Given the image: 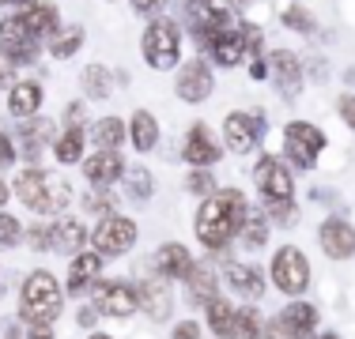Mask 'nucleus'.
Masks as SVG:
<instances>
[{
  "label": "nucleus",
  "mask_w": 355,
  "mask_h": 339,
  "mask_svg": "<svg viewBox=\"0 0 355 339\" xmlns=\"http://www.w3.org/2000/svg\"><path fill=\"white\" fill-rule=\"evenodd\" d=\"M212 87H216V80H212V68H208L205 57L185 61L182 72H178V83H174V91L182 102H205L212 95Z\"/></svg>",
  "instance_id": "nucleus-11"
},
{
  "label": "nucleus",
  "mask_w": 355,
  "mask_h": 339,
  "mask_svg": "<svg viewBox=\"0 0 355 339\" xmlns=\"http://www.w3.org/2000/svg\"><path fill=\"white\" fill-rule=\"evenodd\" d=\"M268 339H299V336L284 324V317H276V320H268Z\"/></svg>",
  "instance_id": "nucleus-41"
},
{
  "label": "nucleus",
  "mask_w": 355,
  "mask_h": 339,
  "mask_svg": "<svg viewBox=\"0 0 355 339\" xmlns=\"http://www.w3.org/2000/svg\"><path fill=\"white\" fill-rule=\"evenodd\" d=\"M185 19L197 30V46L208 49L216 30L234 27V4L231 0H185Z\"/></svg>",
  "instance_id": "nucleus-5"
},
{
  "label": "nucleus",
  "mask_w": 355,
  "mask_h": 339,
  "mask_svg": "<svg viewBox=\"0 0 355 339\" xmlns=\"http://www.w3.org/2000/svg\"><path fill=\"white\" fill-rule=\"evenodd\" d=\"M242 241L250 245V249H257V245L268 241V226H265V208H246V219H242Z\"/></svg>",
  "instance_id": "nucleus-34"
},
{
  "label": "nucleus",
  "mask_w": 355,
  "mask_h": 339,
  "mask_svg": "<svg viewBox=\"0 0 355 339\" xmlns=\"http://www.w3.org/2000/svg\"><path fill=\"white\" fill-rule=\"evenodd\" d=\"M95 305L106 313V317H132L140 309V298H137V286L129 283H98L95 286Z\"/></svg>",
  "instance_id": "nucleus-12"
},
{
  "label": "nucleus",
  "mask_w": 355,
  "mask_h": 339,
  "mask_svg": "<svg viewBox=\"0 0 355 339\" xmlns=\"http://www.w3.org/2000/svg\"><path fill=\"white\" fill-rule=\"evenodd\" d=\"M272 283L280 286L284 294H302L310 283V260L302 257L295 245H284V249H276L272 257Z\"/></svg>",
  "instance_id": "nucleus-7"
},
{
  "label": "nucleus",
  "mask_w": 355,
  "mask_h": 339,
  "mask_svg": "<svg viewBox=\"0 0 355 339\" xmlns=\"http://www.w3.org/2000/svg\"><path fill=\"white\" fill-rule=\"evenodd\" d=\"M4 203H8V185L0 181V208H4Z\"/></svg>",
  "instance_id": "nucleus-49"
},
{
  "label": "nucleus",
  "mask_w": 355,
  "mask_h": 339,
  "mask_svg": "<svg viewBox=\"0 0 355 339\" xmlns=\"http://www.w3.org/2000/svg\"><path fill=\"white\" fill-rule=\"evenodd\" d=\"M268 68H272V75H276V83H280L284 95H295V91H299L302 64H299V57H295L291 49H276V53L268 57Z\"/></svg>",
  "instance_id": "nucleus-21"
},
{
  "label": "nucleus",
  "mask_w": 355,
  "mask_h": 339,
  "mask_svg": "<svg viewBox=\"0 0 355 339\" xmlns=\"http://www.w3.org/2000/svg\"><path fill=\"white\" fill-rule=\"evenodd\" d=\"M261 129H265V117H257V113H231L223 121V140H227V147L231 151H250L253 143H257V136Z\"/></svg>",
  "instance_id": "nucleus-13"
},
{
  "label": "nucleus",
  "mask_w": 355,
  "mask_h": 339,
  "mask_svg": "<svg viewBox=\"0 0 355 339\" xmlns=\"http://www.w3.org/2000/svg\"><path fill=\"white\" fill-rule=\"evenodd\" d=\"M80 80H83L87 98H110L114 95V72H110L106 64H87L80 72Z\"/></svg>",
  "instance_id": "nucleus-30"
},
{
  "label": "nucleus",
  "mask_w": 355,
  "mask_h": 339,
  "mask_svg": "<svg viewBox=\"0 0 355 339\" xmlns=\"http://www.w3.org/2000/svg\"><path fill=\"white\" fill-rule=\"evenodd\" d=\"M38 106H42V87H38V83H31V80L15 83L12 95H8V113H12V117H35Z\"/></svg>",
  "instance_id": "nucleus-25"
},
{
  "label": "nucleus",
  "mask_w": 355,
  "mask_h": 339,
  "mask_svg": "<svg viewBox=\"0 0 355 339\" xmlns=\"http://www.w3.org/2000/svg\"><path fill=\"white\" fill-rule=\"evenodd\" d=\"M87 339H110V336H98V332H95V336H87Z\"/></svg>",
  "instance_id": "nucleus-52"
},
{
  "label": "nucleus",
  "mask_w": 355,
  "mask_h": 339,
  "mask_svg": "<svg viewBox=\"0 0 355 339\" xmlns=\"http://www.w3.org/2000/svg\"><path fill=\"white\" fill-rule=\"evenodd\" d=\"M234 339H261V317L253 309H239V320H234Z\"/></svg>",
  "instance_id": "nucleus-37"
},
{
  "label": "nucleus",
  "mask_w": 355,
  "mask_h": 339,
  "mask_svg": "<svg viewBox=\"0 0 355 339\" xmlns=\"http://www.w3.org/2000/svg\"><path fill=\"white\" fill-rule=\"evenodd\" d=\"M253 181H257V189H261L265 200H291L295 196V177L287 174V166L280 163V158H272V155H265L257 163Z\"/></svg>",
  "instance_id": "nucleus-10"
},
{
  "label": "nucleus",
  "mask_w": 355,
  "mask_h": 339,
  "mask_svg": "<svg viewBox=\"0 0 355 339\" xmlns=\"http://www.w3.org/2000/svg\"><path fill=\"white\" fill-rule=\"evenodd\" d=\"M12 163H15V147H12V140L0 132V166H12Z\"/></svg>",
  "instance_id": "nucleus-45"
},
{
  "label": "nucleus",
  "mask_w": 355,
  "mask_h": 339,
  "mask_svg": "<svg viewBox=\"0 0 355 339\" xmlns=\"http://www.w3.org/2000/svg\"><path fill=\"white\" fill-rule=\"evenodd\" d=\"M318 339H340V336H333V332H329V336H318Z\"/></svg>",
  "instance_id": "nucleus-51"
},
{
  "label": "nucleus",
  "mask_w": 355,
  "mask_h": 339,
  "mask_svg": "<svg viewBox=\"0 0 355 339\" xmlns=\"http://www.w3.org/2000/svg\"><path fill=\"white\" fill-rule=\"evenodd\" d=\"M83 245H87V230H83L76 219H57V223L49 226V249H57V253H80Z\"/></svg>",
  "instance_id": "nucleus-22"
},
{
  "label": "nucleus",
  "mask_w": 355,
  "mask_h": 339,
  "mask_svg": "<svg viewBox=\"0 0 355 339\" xmlns=\"http://www.w3.org/2000/svg\"><path fill=\"white\" fill-rule=\"evenodd\" d=\"M280 317H284V324L291 328L299 339H306L310 332H314V324H318V309H314L310 302H291V305L280 313Z\"/></svg>",
  "instance_id": "nucleus-29"
},
{
  "label": "nucleus",
  "mask_w": 355,
  "mask_h": 339,
  "mask_svg": "<svg viewBox=\"0 0 355 339\" xmlns=\"http://www.w3.org/2000/svg\"><path fill=\"white\" fill-rule=\"evenodd\" d=\"M140 49H144V61L151 68H159V72H171L178 64V57H182V27H178L174 19H151L148 30H144L140 38Z\"/></svg>",
  "instance_id": "nucleus-4"
},
{
  "label": "nucleus",
  "mask_w": 355,
  "mask_h": 339,
  "mask_svg": "<svg viewBox=\"0 0 355 339\" xmlns=\"http://www.w3.org/2000/svg\"><path fill=\"white\" fill-rule=\"evenodd\" d=\"M132 143H137V151H151L159 143V121L148 113V109L132 113Z\"/></svg>",
  "instance_id": "nucleus-33"
},
{
  "label": "nucleus",
  "mask_w": 355,
  "mask_h": 339,
  "mask_svg": "<svg viewBox=\"0 0 355 339\" xmlns=\"http://www.w3.org/2000/svg\"><path fill=\"white\" fill-rule=\"evenodd\" d=\"M227 283L234 294H246V298H261L265 294V275L257 264H227Z\"/></svg>",
  "instance_id": "nucleus-24"
},
{
  "label": "nucleus",
  "mask_w": 355,
  "mask_h": 339,
  "mask_svg": "<svg viewBox=\"0 0 355 339\" xmlns=\"http://www.w3.org/2000/svg\"><path fill=\"white\" fill-rule=\"evenodd\" d=\"M129 4H132L137 15H144V19H155V15L166 8V0H129Z\"/></svg>",
  "instance_id": "nucleus-40"
},
{
  "label": "nucleus",
  "mask_w": 355,
  "mask_h": 339,
  "mask_svg": "<svg viewBox=\"0 0 355 339\" xmlns=\"http://www.w3.org/2000/svg\"><path fill=\"white\" fill-rule=\"evenodd\" d=\"M284 23H287V30H299V34H314V30H318L314 15H310L306 8H299V4H291V8L284 12Z\"/></svg>",
  "instance_id": "nucleus-36"
},
{
  "label": "nucleus",
  "mask_w": 355,
  "mask_h": 339,
  "mask_svg": "<svg viewBox=\"0 0 355 339\" xmlns=\"http://www.w3.org/2000/svg\"><path fill=\"white\" fill-rule=\"evenodd\" d=\"M15 196L27 203L31 211H38V215H57V211L69 208L72 192L57 174H46V170L31 166L15 177Z\"/></svg>",
  "instance_id": "nucleus-2"
},
{
  "label": "nucleus",
  "mask_w": 355,
  "mask_h": 339,
  "mask_svg": "<svg viewBox=\"0 0 355 339\" xmlns=\"http://www.w3.org/2000/svg\"><path fill=\"white\" fill-rule=\"evenodd\" d=\"M321 249H325V257H333V260L355 257V230L344 223V219H329V223L321 226Z\"/></svg>",
  "instance_id": "nucleus-19"
},
{
  "label": "nucleus",
  "mask_w": 355,
  "mask_h": 339,
  "mask_svg": "<svg viewBox=\"0 0 355 339\" xmlns=\"http://www.w3.org/2000/svg\"><path fill=\"white\" fill-rule=\"evenodd\" d=\"M76 320H80L83 328H91V324H95V309H91V305H87V309H80V317H76Z\"/></svg>",
  "instance_id": "nucleus-48"
},
{
  "label": "nucleus",
  "mask_w": 355,
  "mask_h": 339,
  "mask_svg": "<svg viewBox=\"0 0 355 339\" xmlns=\"http://www.w3.org/2000/svg\"><path fill=\"white\" fill-rule=\"evenodd\" d=\"M205 53H212V61H216V64H223V68L242 64V57H246V42H242V30H239V27H223V30H216Z\"/></svg>",
  "instance_id": "nucleus-16"
},
{
  "label": "nucleus",
  "mask_w": 355,
  "mask_h": 339,
  "mask_svg": "<svg viewBox=\"0 0 355 339\" xmlns=\"http://www.w3.org/2000/svg\"><path fill=\"white\" fill-rule=\"evenodd\" d=\"M95 143L103 151H117L125 143V125L117 121V117H103V121L95 125Z\"/></svg>",
  "instance_id": "nucleus-35"
},
{
  "label": "nucleus",
  "mask_w": 355,
  "mask_h": 339,
  "mask_svg": "<svg viewBox=\"0 0 355 339\" xmlns=\"http://www.w3.org/2000/svg\"><path fill=\"white\" fill-rule=\"evenodd\" d=\"M83 177H87L95 189H110L117 177H125L121 155H117V151H103V147H98V155H91L87 163H83Z\"/></svg>",
  "instance_id": "nucleus-14"
},
{
  "label": "nucleus",
  "mask_w": 355,
  "mask_h": 339,
  "mask_svg": "<svg viewBox=\"0 0 355 339\" xmlns=\"http://www.w3.org/2000/svg\"><path fill=\"white\" fill-rule=\"evenodd\" d=\"M27 339H53V328H49V324H31Z\"/></svg>",
  "instance_id": "nucleus-47"
},
{
  "label": "nucleus",
  "mask_w": 355,
  "mask_h": 339,
  "mask_svg": "<svg viewBox=\"0 0 355 339\" xmlns=\"http://www.w3.org/2000/svg\"><path fill=\"white\" fill-rule=\"evenodd\" d=\"M110 203H114V200H110L106 192H95V196H87V203H83V208H87V211H106Z\"/></svg>",
  "instance_id": "nucleus-46"
},
{
  "label": "nucleus",
  "mask_w": 355,
  "mask_h": 339,
  "mask_svg": "<svg viewBox=\"0 0 355 339\" xmlns=\"http://www.w3.org/2000/svg\"><path fill=\"white\" fill-rule=\"evenodd\" d=\"M189 189L197 192V196H208V192H212V177H208V174H193L189 177Z\"/></svg>",
  "instance_id": "nucleus-42"
},
{
  "label": "nucleus",
  "mask_w": 355,
  "mask_h": 339,
  "mask_svg": "<svg viewBox=\"0 0 355 339\" xmlns=\"http://www.w3.org/2000/svg\"><path fill=\"white\" fill-rule=\"evenodd\" d=\"M83 46V27L80 23H69V27H57L49 34V53L57 57V61H69L72 53H80Z\"/></svg>",
  "instance_id": "nucleus-27"
},
{
  "label": "nucleus",
  "mask_w": 355,
  "mask_h": 339,
  "mask_svg": "<svg viewBox=\"0 0 355 339\" xmlns=\"http://www.w3.org/2000/svg\"><path fill=\"white\" fill-rule=\"evenodd\" d=\"M284 140H287V155H291V163L299 170L314 166L321 147H325V136H321V129H314L310 121H291L284 132Z\"/></svg>",
  "instance_id": "nucleus-9"
},
{
  "label": "nucleus",
  "mask_w": 355,
  "mask_h": 339,
  "mask_svg": "<svg viewBox=\"0 0 355 339\" xmlns=\"http://www.w3.org/2000/svg\"><path fill=\"white\" fill-rule=\"evenodd\" d=\"M83 140H87V132H83L80 125H69V129H64V136L53 143L57 163H80V158H83Z\"/></svg>",
  "instance_id": "nucleus-32"
},
{
  "label": "nucleus",
  "mask_w": 355,
  "mask_h": 339,
  "mask_svg": "<svg viewBox=\"0 0 355 339\" xmlns=\"http://www.w3.org/2000/svg\"><path fill=\"white\" fill-rule=\"evenodd\" d=\"M91 241H95V249L103 253V257H121V253H129L132 245H137V223L125 219V215H106L103 223L95 226Z\"/></svg>",
  "instance_id": "nucleus-8"
},
{
  "label": "nucleus",
  "mask_w": 355,
  "mask_h": 339,
  "mask_svg": "<svg viewBox=\"0 0 355 339\" xmlns=\"http://www.w3.org/2000/svg\"><path fill=\"white\" fill-rule=\"evenodd\" d=\"M185 286H189V302L205 305L216 294V271H212V264H197V260H193L189 275H185Z\"/></svg>",
  "instance_id": "nucleus-28"
},
{
  "label": "nucleus",
  "mask_w": 355,
  "mask_h": 339,
  "mask_svg": "<svg viewBox=\"0 0 355 339\" xmlns=\"http://www.w3.org/2000/svg\"><path fill=\"white\" fill-rule=\"evenodd\" d=\"M19 19L27 23V30L35 38H49V34L61 27V12L53 4H42V0H35L31 8H19Z\"/></svg>",
  "instance_id": "nucleus-20"
},
{
  "label": "nucleus",
  "mask_w": 355,
  "mask_h": 339,
  "mask_svg": "<svg viewBox=\"0 0 355 339\" xmlns=\"http://www.w3.org/2000/svg\"><path fill=\"white\" fill-rule=\"evenodd\" d=\"M19 223H15L12 215H4V211H0V245H12V241H19Z\"/></svg>",
  "instance_id": "nucleus-39"
},
{
  "label": "nucleus",
  "mask_w": 355,
  "mask_h": 339,
  "mask_svg": "<svg viewBox=\"0 0 355 339\" xmlns=\"http://www.w3.org/2000/svg\"><path fill=\"white\" fill-rule=\"evenodd\" d=\"M98 271H103V253H76V260H72V264H69V291L72 294H80L83 291V286H87V283H95V279H98Z\"/></svg>",
  "instance_id": "nucleus-23"
},
{
  "label": "nucleus",
  "mask_w": 355,
  "mask_h": 339,
  "mask_svg": "<svg viewBox=\"0 0 355 339\" xmlns=\"http://www.w3.org/2000/svg\"><path fill=\"white\" fill-rule=\"evenodd\" d=\"M4 83H8V72H4V68H0V87H4Z\"/></svg>",
  "instance_id": "nucleus-50"
},
{
  "label": "nucleus",
  "mask_w": 355,
  "mask_h": 339,
  "mask_svg": "<svg viewBox=\"0 0 355 339\" xmlns=\"http://www.w3.org/2000/svg\"><path fill=\"white\" fill-rule=\"evenodd\" d=\"M246 196L239 189H219L216 196H205L197 211V237L208 249H223L227 241H234L246 219Z\"/></svg>",
  "instance_id": "nucleus-1"
},
{
  "label": "nucleus",
  "mask_w": 355,
  "mask_h": 339,
  "mask_svg": "<svg viewBox=\"0 0 355 339\" xmlns=\"http://www.w3.org/2000/svg\"><path fill=\"white\" fill-rule=\"evenodd\" d=\"M174 339H200V324H193V320H182V324L174 328Z\"/></svg>",
  "instance_id": "nucleus-44"
},
{
  "label": "nucleus",
  "mask_w": 355,
  "mask_h": 339,
  "mask_svg": "<svg viewBox=\"0 0 355 339\" xmlns=\"http://www.w3.org/2000/svg\"><path fill=\"white\" fill-rule=\"evenodd\" d=\"M208 328L219 339H234V320H239V309H234L227 298H208Z\"/></svg>",
  "instance_id": "nucleus-26"
},
{
  "label": "nucleus",
  "mask_w": 355,
  "mask_h": 339,
  "mask_svg": "<svg viewBox=\"0 0 355 339\" xmlns=\"http://www.w3.org/2000/svg\"><path fill=\"white\" fill-rule=\"evenodd\" d=\"M0 53L8 57V64H31L38 57V38L27 30V23L19 15L0 19Z\"/></svg>",
  "instance_id": "nucleus-6"
},
{
  "label": "nucleus",
  "mask_w": 355,
  "mask_h": 339,
  "mask_svg": "<svg viewBox=\"0 0 355 339\" xmlns=\"http://www.w3.org/2000/svg\"><path fill=\"white\" fill-rule=\"evenodd\" d=\"M64 291L57 286V279L49 271H31L23 279V294H19V317L27 324H49L61 317Z\"/></svg>",
  "instance_id": "nucleus-3"
},
{
  "label": "nucleus",
  "mask_w": 355,
  "mask_h": 339,
  "mask_svg": "<svg viewBox=\"0 0 355 339\" xmlns=\"http://www.w3.org/2000/svg\"><path fill=\"white\" fill-rule=\"evenodd\" d=\"M189 268H193V257H189V249L178 245V241L159 245V249L151 253V271H159L163 279H185Z\"/></svg>",
  "instance_id": "nucleus-15"
},
{
  "label": "nucleus",
  "mask_w": 355,
  "mask_h": 339,
  "mask_svg": "<svg viewBox=\"0 0 355 339\" xmlns=\"http://www.w3.org/2000/svg\"><path fill=\"white\" fill-rule=\"evenodd\" d=\"M182 158L189 166H212L219 158V143L212 140V129H208V125H193L189 129L185 147H182Z\"/></svg>",
  "instance_id": "nucleus-17"
},
{
  "label": "nucleus",
  "mask_w": 355,
  "mask_h": 339,
  "mask_svg": "<svg viewBox=\"0 0 355 339\" xmlns=\"http://www.w3.org/2000/svg\"><path fill=\"white\" fill-rule=\"evenodd\" d=\"M336 109H340V117H344V121H348L352 129H355V95H344L340 102H336Z\"/></svg>",
  "instance_id": "nucleus-43"
},
{
  "label": "nucleus",
  "mask_w": 355,
  "mask_h": 339,
  "mask_svg": "<svg viewBox=\"0 0 355 339\" xmlns=\"http://www.w3.org/2000/svg\"><path fill=\"white\" fill-rule=\"evenodd\" d=\"M125 177H129V189H132V196L137 200H148L151 196V177L144 174V170H125Z\"/></svg>",
  "instance_id": "nucleus-38"
},
{
  "label": "nucleus",
  "mask_w": 355,
  "mask_h": 339,
  "mask_svg": "<svg viewBox=\"0 0 355 339\" xmlns=\"http://www.w3.org/2000/svg\"><path fill=\"white\" fill-rule=\"evenodd\" d=\"M19 136L27 140V151L35 155V151L42 147V143L53 140V121H46V117H19Z\"/></svg>",
  "instance_id": "nucleus-31"
},
{
  "label": "nucleus",
  "mask_w": 355,
  "mask_h": 339,
  "mask_svg": "<svg viewBox=\"0 0 355 339\" xmlns=\"http://www.w3.org/2000/svg\"><path fill=\"white\" fill-rule=\"evenodd\" d=\"M137 298H140L144 309H148L151 320H166V317H171V294H166V279L159 275V271H155V275H148V279H140Z\"/></svg>",
  "instance_id": "nucleus-18"
}]
</instances>
